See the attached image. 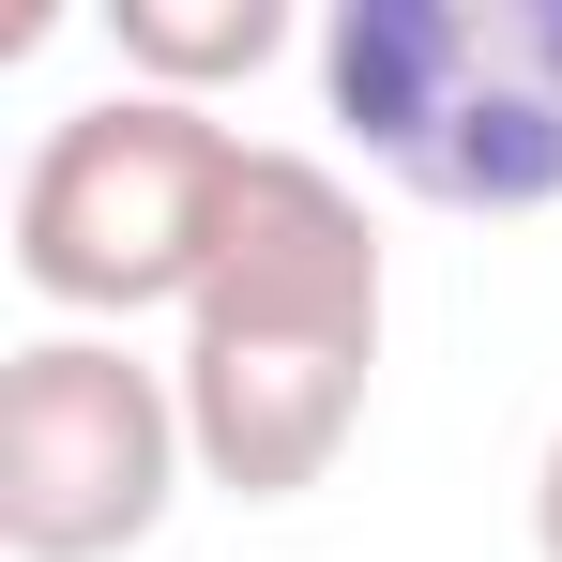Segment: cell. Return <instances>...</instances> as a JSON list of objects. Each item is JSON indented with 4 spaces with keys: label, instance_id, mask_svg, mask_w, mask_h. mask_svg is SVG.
I'll use <instances>...</instances> for the list:
<instances>
[{
    "label": "cell",
    "instance_id": "obj_6",
    "mask_svg": "<svg viewBox=\"0 0 562 562\" xmlns=\"http://www.w3.org/2000/svg\"><path fill=\"white\" fill-rule=\"evenodd\" d=\"M532 548L562 562V441H548V471H532Z\"/></svg>",
    "mask_w": 562,
    "mask_h": 562
},
{
    "label": "cell",
    "instance_id": "obj_5",
    "mask_svg": "<svg viewBox=\"0 0 562 562\" xmlns=\"http://www.w3.org/2000/svg\"><path fill=\"white\" fill-rule=\"evenodd\" d=\"M106 46H122V92H183L213 106L228 77H259L289 46L274 0H106Z\"/></svg>",
    "mask_w": 562,
    "mask_h": 562
},
{
    "label": "cell",
    "instance_id": "obj_1",
    "mask_svg": "<svg viewBox=\"0 0 562 562\" xmlns=\"http://www.w3.org/2000/svg\"><path fill=\"white\" fill-rule=\"evenodd\" d=\"M183 441L228 502H304L380 380V228L319 153H244L228 259L183 304Z\"/></svg>",
    "mask_w": 562,
    "mask_h": 562
},
{
    "label": "cell",
    "instance_id": "obj_3",
    "mask_svg": "<svg viewBox=\"0 0 562 562\" xmlns=\"http://www.w3.org/2000/svg\"><path fill=\"white\" fill-rule=\"evenodd\" d=\"M244 153L213 106L183 92H92L61 106L15 168V274L46 289L61 319H153L198 304L228 259V213H244Z\"/></svg>",
    "mask_w": 562,
    "mask_h": 562
},
{
    "label": "cell",
    "instance_id": "obj_4",
    "mask_svg": "<svg viewBox=\"0 0 562 562\" xmlns=\"http://www.w3.org/2000/svg\"><path fill=\"white\" fill-rule=\"evenodd\" d=\"M183 380L122 335H31L0 366V548L15 562H122L183 502Z\"/></svg>",
    "mask_w": 562,
    "mask_h": 562
},
{
    "label": "cell",
    "instance_id": "obj_2",
    "mask_svg": "<svg viewBox=\"0 0 562 562\" xmlns=\"http://www.w3.org/2000/svg\"><path fill=\"white\" fill-rule=\"evenodd\" d=\"M319 106L426 213L562 198V0H335Z\"/></svg>",
    "mask_w": 562,
    "mask_h": 562
}]
</instances>
